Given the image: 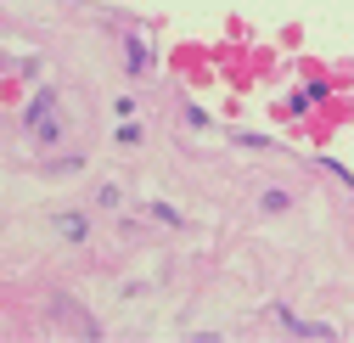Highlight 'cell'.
Here are the masks:
<instances>
[{
	"label": "cell",
	"instance_id": "cell-1",
	"mask_svg": "<svg viewBox=\"0 0 354 343\" xmlns=\"http://www.w3.org/2000/svg\"><path fill=\"white\" fill-rule=\"evenodd\" d=\"M28 130H34V141H39V147H57V141H62V124H57V113H51V118H39V124H28Z\"/></svg>",
	"mask_w": 354,
	"mask_h": 343
},
{
	"label": "cell",
	"instance_id": "cell-2",
	"mask_svg": "<svg viewBox=\"0 0 354 343\" xmlns=\"http://www.w3.org/2000/svg\"><path fill=\"white\" fill-rule=\"evenodd\" d=\"M281 326H287L292 337H332L326 326H315V321H298V315H287V310H281Z\"/></svg>",
	"mask_w": 354,
	"mask_h": 343
},
{
	"label": "cell",
	"instance_id": "cell-3",
	"mask_svg": "<svg viewBox=\"0 0 354 343\" xmlns=\"http://www.w3.org/2000/svg\"><path fill=\"white\" fill-rule=\"evenodd\" d=\"M57 231H62L68 242H84V220H79V214H62V220H57Z\"/></svg>",
	"mask_w": 354,
	"mask_h": 343
},
{
	"label": "cell",
	"instance_id": "cell-4",
	"mask_svg": "<svg viewBox=\"0 0 354 343\" xmlns=\"http://www.w3.org/2000/svg\"><path fill=\"white\" fill-rule=\"evenodd\" d=\"M152 57H147V46H141V39H129V68H147Z\"/></svg>",
	"mask_w": 354,
	"mask_h": 343
},
{
	"label": "cell",
	"instance_id": "cell-5",
	"mask_svg": "<svg viewBox=\"0 0 354 343\" xmlns=\"http://www.w3.org/2000/svg\"><path fill=\"white\" fill-rule=\"evenodd\" d=\"M287 203H292V197H287V192H264V208H270V214H281V208H287Z\"/></svg>",
	"mask_w": 354,
	"mask_h": 343
}]
</instances>
